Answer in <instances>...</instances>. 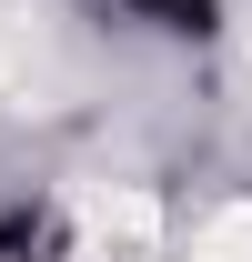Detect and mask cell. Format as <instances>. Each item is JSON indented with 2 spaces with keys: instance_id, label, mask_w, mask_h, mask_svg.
Masks as SVG:
<instances>
[{
  "instance_id": "3957f363",
  "label": "cell",
  "mask_w": 252,
  "mask_h": 262,
  "mask_svg": "<svg viewBox=\"0 0 252 262\" xmlns=\"http://www.w3.org/2000/svg\"><path fill=\"white\" fill-rule=\"evenodd\" d=\"M10 71H20V51H10V40H0V91H10Z\"/></svg>"
},
{
  "instance_id": "7a4b0ae2",
  "label": "cell",
  "mask_w": 252,
  "mask_h": 262,
  "mask_svg": "<svg viewBox=\"0 0 252 262\" xmlns=\"http://www.w3.org/2000/svg\"><path fill=\"white\" fill-rule=\"evenodd\" d=\"M192 262H252V212H222L212 232H202V252Z\"/></svg>"
},
{
  "instance_id": "6da1fadb",
  "label": "cell",
  "mask_w": 252,
  "mask_h": 262,
  "mask_svg": "<svg viewBox=\"0 0 252 262\" xmlns=\"http://www.w3.org/2000/svg\"><path fill=\"white\" fill-rule=\"evenodd\" d=\"M81 232H91V242L141 252V242L161 232V202H152V192H131V182H91V192H81Z\"/></svg>"
}]
</instances>
